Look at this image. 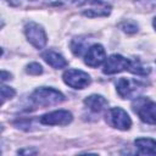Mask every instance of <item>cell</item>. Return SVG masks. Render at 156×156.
<instances>
[{
  "label": "cell",
  "mask_w": 156,
  "mask_h": 156,
  "mask_svg": "<svg viewBox=\"0 0 156 156\" xmlns=\"http://www.w3.org/2000/svg\"><path fill=\"white\" fill-rule=\"evenodd\" d=\"M138 4H141L150 10H154L156 7V0H139Z\"/></svg>",
  "instance_id": "cell-20"
},
{
  "label": "cell",
  "mask_w": 156,
  "mask_h": 156,
  "mask_svg": "<svg viewBox=\"0 0 156 156\" xmlns=\"http://www.w3.org/2000/svg\"><path fill=\"white\" fill-rule=\"evenodd\" d=\"M84 104L88 106L89 110H91L93 112H101L102 110H105L107 107V100L98 94L87 96L84 99Z\"/></svg>",
  "instance_id": "cell-12"
},
{
  "label": "cell",
  "mask_w": 156,
  "mask_h": 156,
  "mask_svg": "<svg viewBox=\"0 0 156 156\" xmlns=\"http://www.w3.org/2000/svg\"><path fill=\"white\" fill-rule=\"evenodd\" d=\"M24 34L28 41L37 49H41L46 44V34L41 26L35 22H28L24 26Z\"/></svg>",
  "instance_id": "cell-4"
},
{
  "label": "cell",
  "mask_w": 156,
  "mask_h": 156,
  "mask_svg": "<svg viewBox=\"0 0 156 156\" xmlns=\"http://www.w3.org/2000/svg\"><path fill=\"white\" fill-rule=\"evenodd\" d=\"M105 60H106V52L100 44H94L89 46L84 56V62L89 67H99L101 63H104Z\"/></svg>",
  "instance_id": "cell-9"
},
{
  "label": "cell",
  "mask_w": 156,
  "mask_h": 156,
  "mask_svg": "<svg viewBox=\"0 0 156 156\" xmlns=\"http://www.w3.org/2000/svg\"><path fill=\"white\" fill-rule=\"evenodd\" d=\"M63 82L73 89H84L90 84V76L80 69H67L63 76Z\"/></svg>",
  "instance_id": "cell-5"
},
{
  "label": "cell",
  "mask_w": 156,
  "mask_h": 156,
  "mask_svg": "<svg viewBox=\"0 0 156 156\" xmlns=\"http://www.w3.org/2000/svg\"><path fill=\"white\" fill-rule=\"evenodd\" d=\"M37 151L35 150H33V151H30V150H20L18 151V154H35Z\"/></svg>",
  "instance_id": "cell-22"
},
{
  "label": "cell",
  "mask_w": 156,
  "mask_h": 156,
  "mask_svg": "<svg viewBox=\"0 0 156 156\" xmlns=\"http://www.w3.org/2000/svg\"><path fill=\"white\" fill-rule=\"evenodd\" d=\"M41 57L44 58V61L48 65H50L52 68H56V69L65 68L68 65V62L66 61V58L61 54H58V52H56L54 50H46V51H44L41 54Z\"/></svg>",
  "instance_id": "cell-11"
},
{
  "label": "cell",
  "mask_w": 156,
  "mask_h": 156,
  "mask_svg": "<svg viewBox=\"0 0 156 156\" xmlns=\"http://www.w3.org/2000/svg\"><path fill=\"white\" fill-rule=\"evenodd\" d=\"M65 96L54 88H38L30 95V101L35 106H52L62 102Z\"/></svg>",
  "instance_id": "cell-1"
},
{
  "label": "cell",
  "mask_w": 156,
  "mask_h": 156,
  "mask_svg": "<svg viewBox=\"0 0 156 156\" xmlns=\"http://www.w3.org/2000/svg\"><path fill=\"white\" fill-rule=\"evenodd\" d=\"M106 122L117 129L128 130L132 126V119L128 113L121 107H112L106 113Z\"/></svg>",
  "instance_id": "cell-3"
},
{
  "label": "cell",
  "mask_w": 156,
  "mask_h": 156,
  "mask_svg": "<svg viewBox=\"0 0 156 156\" xmlns=\"http://www.w3.org/2000/svg\"><path fill=\"white\" fill-rule=\"evenodd\" d=\"M27 73H29V74H34V76H38V74H40L41 72H43V67L39 65V63H37V62H32V63H29L28 66H27Z\"/></svg>",
  "instance_id": "cell-19"
},
{
  "label": "cell",
  "mask_w": 156,
  "mask_h": 156,
  "mask_svg": "<svg viewBox=\"0 0 156 156\" xmlns=\"http://www.w3.org/2000/svg\"><path fill=\"white\" fill-rule=\"evenodd\" d=\"M9 78H11V74H7L5 71H2V72H1V80L5 82V80L9 79Z\"/></svg>",
  "instance_id": "cell-21"
},
{
  "label": "cell",
  "mask_w": 156,
  "mask_h": 156,
  "mask_svg": "<svg viewBox=\"0 0 156 156\" xmlns=\"http://www.w3.org/2000/svg\"><path fill=\"white\" fill-rule=\"evenodd\" d=\"M72 122V113L66 110H57L40 117V123L46 126H66Z\"/></svg>",
  "instance_id": "cell-8"
},
{
  "label": "cell",
  "mask_w": 156,
  "mask_h": 156,
  "mask_svg": "<svg viewBox=\"0 0 156 156\" xmlns=\"http://www.w3.org/2000/svg\"><path fill=\"white\" fill-rule=\"evenodd\" d=\"M118 26H119V28H121L122 30H124L126 33H129V34L138 32V24H136L134 21H130V20L123 21V22H121Z\"/></svg>",
  "instance_id": "cell-16"
},
{
  "label": "cell",
  "mask_w": 156,
  "mask_h": 156,
  "mask_svg": "<svg viewBox=\"0 0 156 156\" xmlns=\"http://www.w3.org/2000/svg\"><path fill=\"white\" fill-rule=\"evenodd\" d=\"M88 49H89V39L85 37H78L71 41V50L76 56H80Z\"/></svg>",
  "instance_id": "cell-14"
},
{
  "label": "cell",
  "mask_w": 156,
  "mask_h": 156,
  "mask_svg": "<svg viewBox=\"0 0 156 156\" xmlns=\"http://www.w3.org/2000/svg\"><path fill=\"white\" fill-rule=\"evenodd\" d=\"M134 112L147 124H156V102L146 98H138L133 102Z\"/></svg>",
  "instance_id": "cell-2"
},
{
  "label": "cell",
  "mask_w": 156,
  "mask_h": 156,
  "mask_svg": "<svg viewBox=\"0 0 156 156\" xmlns=\"http://www.w3.org/2000/svg\"><path fill=\"white\" fill-rule=\"evenodd\" d=\"M110 12H111V5L105 0H91L88 7L83 10V15L88 17L108 16Z\"/></svg>",
  "instance_id": "cell-10"
},
{
  "label": "cell",
  "mask_w": 156,
  "mask_h": 156,
  "mask_svg": "<svg viewBox=\"0 0 156 156\" xmlns=\"http://www.w3.org/2000/svg\"><path fill=\"white\" fill-rule=\"evenodd\" d=\"M55 6H79L87 0H49Z\"/></svg>",
  "instance_id": "cell-17"
},
{
  "label": "cell",
  "mask_w": 156,
  "mask_h": 156,
  "mask_svg": "<svg viewBox=\"0 0 156 156\" xmlns=\"http://www.w3.org/2000/svg\"><path fill=\"white\" fill-rule=\"evenodd\" d=\"M136 149L144 155H156V140L151 138H138L134 141Z\"/></svg>",
  "instance_id": "cell-13"
},
{
  "label": "cell",
  "mask_w": 156,
  "mask_h": 156,
  "mask_svg": "<svg viewBox=\"0 0 156 156\" xmlns=\"http://www.w3.org/2000/svg\"><path fill=\"white\" fill-rule=\"evenodd\" d=\"M129 72L134 73V74H139V76H146L150 72V68L147 66H145L144 63H141L140 60L135 58V60H130V66H129Z\"/></svg>",
  "instance_id": "cell-15"
},
{
  "label": "cell",
  "mask_w": 156,
  "mask_h": 156,
  "mask_svg": "<svg viewBox=\"0 0 156 156\" xmlns=\"http://www.w3.org/2000/svg\"><path fill=\"white\" fill-rule=\"evenodd\" d=\"M152 24H154V28L156 29V17L154 18V22H152Z\"/></svg>",
  "instance_id": "cell-23"
},
{
  "label": "cell",
  "mask_w": 156,
  "mask_h": 156,
  "mask_svg": "<svg viewBox=\"0 0 156 156\" xmlns=\"http://www.w3.org/2000/svg\"><path fill=\"white\" fill-rule=\"evenodd\" d=\"M140 85L141 84L134 79L122 77L116 83V90L122 99H132L139 93Z\"/></svg>",
  "instance_id": "cell-6"
},
{
  "label": "cell",
  "mask_w": 156,
  "mask_h": 156,
  "mask_svg": "<svg viewBox=\"0 0 156 156\" xmlns=\"http://www.w3.org/2000/svg\"><path fill=\"white\" fill-rule=\"evenodd\" d=\"M15 94H16V91H15L12 88L6 87V85H2V87H1V102L4 104L7 99L13 98Z\"/></svg>",
  "instance_id": "cell-18"
},
{
  "label": "cell",
  "mask_w": 156,
  "mask_h": 156,
  "mask_svg": "<svg viewBox=\"0 0 156 156\" xmlns=\"http://www.w3.org/2000/svg\"><path fill=\"white\" fill-rule=\"evenodd\" d=\"M129 66H130L129 58H126L121 55H111L106 60L104 68H102V72L105 74H116V73H119L122 71L129 69Z\"/></svg>",
  "instance_id": "cell-7"
}]
</instances>
